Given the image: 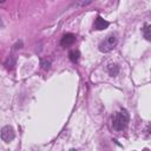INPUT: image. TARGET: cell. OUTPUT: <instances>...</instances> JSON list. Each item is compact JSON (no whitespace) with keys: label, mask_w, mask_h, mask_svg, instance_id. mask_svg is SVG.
Masks as SVG:
<instances>
[{"label":"cell","mask_w":151,"mask_h":151,"mask_svg":"<svg viewBox=\"0 0 151 151\" xmlns=\"http://www.w3.org/2000/svg\"><path fill=\"white\" fill-rule=\"evenodd\" d=\"M150 25L149 24H145V26H144V28H143V34H144V37H145V39L146 40H150L151 39V33H150Z\"/></svg>","instance_id":"cell-8"},{"label":"cell","mask_w":151,"mask_h":151,"mask_svg":"<svg viewBox=\"0 0 151 151\" xmlns=\"http://www.w3.org/2000/svg\"><path fill=\"white\" fill-rule=\"evenodd\" d=\"M109 25H110L109 21L104 20L101 17H97V19H96V21L93 24V28L94 29H98V31H101V29H105Z\"/></svg>","instance_id":"cell-5"},{"label":"cell","mask_w":151,"mask_h":151,"mask_svg":"<svg viewBox=\"0 0 151 151\" xmlns=\"http://www.w3.org/2000/svg\"><path fill=\"white\" fill-rule=\"evenodd\" d=\"M50 64H51V61L50 60H46V59H42V61H41V66L44 68H48L50 67Z\"/></svg>","instance_id":"cell-9"},{"label":"cell","mask_w":151,"mask_h":151,"mask_svg":"<svg viewBox=\"0 0 151 151\" xmlns=\"http://www.w3.org/2000/svg\"><path fill=\"white\" fill-rule=\"evenodd\" d=\"M107 71H109V73H110L111 77H116V76L118 74V72H119V68H118L117 65H114V64H110V65L107 66Z\"/></svg>","instance_id":"cell-6"},{"label":"cell","mask_w":151,"mask_h":151,"mask_svg":"<svg viewBox=\"0 0 151 151\" xmlns=\"http://www.w3.org/2000/svg\"><path fill=\"white\" fill-rule=\"evenodd\" d=\"M117 42H118V40H117V38L114 35H109V37H106L99 44V51L100 52H104V53L110 52V51H112L116 47Z\"/></svg>","instance_id":"cell-2"},{"label":"cell","mask_w":151,"mask_h":151,"mask_svg":"<svg viewBox=\"0 0 151 151\" xmlns=\"http://www.w3.org/2000/svg\"><path fill=\"white\" fill-rule=\"evenodd\" d=\"M5 1H6V0H0V4H4Z\"/></svg>","instance_id":"cell-11"},{"label":"cell","mask_w":151,"mask_h":151,"mask_svg":"<svg viewBox=\"0 0 151 151\" xmlns=\"http://www.w3.org/2000/svg\"><path fill=\"white\" fill-rule=\"evenodd\" d=\"M68 57H70V59H71V61H73V63H77V61L79 60V57H80V53H79V51H78V50H72V51L70 52V54H68Z\"/></svg>","instance_id":"cell-7"},{"label":"cell","mask_w":151,"mask_h":151,"mask_svg":"<svg viewBox=\"0 0 151 151\" xmlns=\"http://www.w3.org/2000/svg\"><path fill=\"white\" fill-rule=\"evenodd\" d=\"M74 41H76V35L72 34V33H67V34H65V35L61 38V40H60V45L64 46V47H66V46L72 45Z\"/></svg>","instance_id":"cell-4"},{"label":"cell","mask_w":151,"mask_h":151,"mask_svg":"<svg viewBox=\"0 0 151 151\" xmlns=\"http://www.w3.org/2000/svg\"><path fill=\"white\" fill-rule=\"evenodd\" d=\"M0 136H1V139H2L4 142L9 143L11 140L14 139L15 133H14V130H13L12 126L6 125V126H4V127L1 129V133H0Z\"/></svg>","instance_id":"cell-3"},{"label":"cell","mask_w":151,"mask_h":151,"mask_svg":"<svg viewBox=\"0 0 151 151\" xmlns=\"http://www.w3.org/2000/svg\"><path fill=\"white\" fill-rule=\"evenodd\" d=\"M129 123V113L126 110H122L113 116V127L116 130H124Z\"/></svg>","instance_id":"cell-1"},{"label":"cell","mask_w":151,"mask_h":151,"mask_svg":"<svg viewBox=\"0 0 151 151\" xmlns=\"http://www.w3.org/2000/svg\"><path fill=\"white\" fill-rule=\"evenodd\" d=\"M2 27V20H1V18H0V28Z\"/></svg>","instance_id":"cell-10"}]
</instances>
